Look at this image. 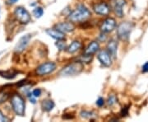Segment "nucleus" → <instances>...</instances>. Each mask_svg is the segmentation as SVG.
<instances>
[{
  "mask_svg": "<svg viewBox=\"0 0 148 122\" xmlns=\"http://www.w3.org/2000/svg\"><path fill=\"white\" fill-rule=\"evenodd\" d=\"M128 106H124V107H123V109L121 110V116H125L128 115Z\"/></svg>",
  "mask_w": 148,
  "mask_h": 122,
  "instance_id": "a878e982",
  "label": "nucleus"
},
{
  "mask_svg": "<svg viewBox=\"0 0 148 122\" xmlns=\"http://www.w3.org/2000/svg\"><path fill=\"white\" fill-rule=\"evenodd\" d=\"M4 121H9V119L7 117H6L3 112L0 110V122H4Z\"/></svg>",
  "mask_w": 148,
  "mask_h": 122,
  "instance_id": "cd10ccee",
  "label": "nucleus"
},
{
  "mask_svg": "<svg viewBox=\"0 0 148 122\" xmlns=\"http://www.w3.org/2000/svg\"><path fill=\"white\" fill-rule=\"evenodd\" d=\"M31 39V34H26V35L22 36L19 41H17V43L16 44V46L14 47V51L17 54H21L22 53L26 47L28 46L29 42Z\"/></svg>",
  "mask_w": 148,
  "mask_h": 122,
  "instance_id": "0eeeda50",
  "label": "nucleus"
},
{
  "mask_svg": "<svg viewBox=\"0 0 148 122\" xmlns=\"http://www.w3.org/2000/svg\"><path fill=\"white\" fill-rule=\"evenodd\" d=\"M142 71L143 73H147L148 72V62H146L142 67Z\"/></svg>",
  "mask_w": 148,
  "mask_h": 122,
  "instance_id": "c85d7f7f",
  "label": "nucleus"
},
{
  "mask_svg": "<svg viewBox=\"0 0 148 122\" xmlns=\"http://www.w3.org/2000/svg\"><path fill=\"white\" fill-rule=\"evenodd\" d=\"M32 13L36 18H40L44 14V9L41 7H36L33 9Z\"/></svg>",
  "mask_w": 148,
  "mask_h": 122,
  "instance_id": "6ab92c4d",
  "label": "nucleus"
},
{
  "mask_svg": "<svg viewBox=\"0 0 148 122\" xmlns=\"http://www.w3.org/2000/svg\"><path fill=\"white\" fill-rule=\"evenodd\" d=\"M64 40H58V41L55 43V46H57V48L58 49V50L60 51H63V50H66V43L64 42Z\"/></svg>",
  "mask_w": 148,
  "mask_h": 122,
  "instance_id": "412c9836",
  "label": "nucleus"
},
{
  "mask_svg": "<svg viewBox=\"0 0 148 122\" xmlns=\"http://www.w3.org/2000/svg\"><path fill=\"white\" fill-rule=\"evenodd\" d=\"M116 27V21L114 18H108L104 20L100 26V30L102 33H109L112 32Z\"/></svg>",
  "mask_w": 148,
  "mask_h": 122,
  "instance_id": "6e6552de",
  "label": "nucleus"
},
{
  "mask_svg": "<svg viewBox=\"0 0 148 122\" xmlns=\"http://www.w3.org/2000/svg\"><path fill=\"white\" fill-rule=\"evenodd\" d=\"M106 50L111 55V57L116 59L117 50H118V41L114 39H111L110 41H109L106 46Z\"/></svg>",
  "mask_w": 148,
  "mask_h": 122,
  "instance_id": "ddd939ff",
  "label": "nucleus"
},
{
  "mask_svg": "<svg viewBox=\"0 0 148 122\" xmlns=\"http://www.w3.org/2000/svg\"><path fill=\"white\" fill-rule=\"evenodd\" d=\"M91 11L83 4H79L77 8L70 12L69 15V19L72 22H82L91 18Z\"/></svg>",
  "mask_w": 148,
  "mask_h": 122,
  "instance_id": "f257e3e1",
  "label": "nucleus"
},
{
  "mask_svg": "<svg viewBox=\"0 0 148 122\" xmlns=\"http://www.w3.org/2000/svg\"><path fill=\"white\" fill-rule=\"evenodd\" d=\"M8 98V95L7 93H0V103L4 102Z\"/></svg>",
  "mask_w": 148,
  "mask_h": 122,
  "instance_id": "393cba45",
  "label": "nucleus"
},
{
  "mask_svg": "<svg viewBox=\"0 0 148 122\" xmlns=\"http://www.w3.org/2000/svg\"><path fill=\"white\" fill-rule=\"evenodd\" d=\"M93 10L98 15L107 16L110 12V7L106 3H100L93 6Z\"/></svg>",
  "mask_w": 148,
  "mask_h": 122,
  "instance_id": "f8f14e48",
  "label": "nucleus"
},
{
  "mask_svg": "<svg viewBox=\"0 0 148 122\" xmlns=\"http://www.w3.org/2000/svg\"><path fill=\"white\" fill-rule=\"evenodd\" d=\"M14 15L17 19V21L21 24H23V25L28 24L31 20V15H30L29 12L23 7H16L15 11H14Z\"/></svg>",
  "mask_w": 148,
  "mask_h": 122,
  "instance_id": "39448f33",
  "label": "nucleus"
},
{
  "mask_svg": "<svg viewBox=\"0 0 148 122\" xmlns=\"http://www.w3.org/2000/svg\"><path fill=\"white\" fill-rule=\"evenodd\" d=\"M97 58L104 67L109 68L112 65V57L106 50H99L97 54Z\"/></svg>",
  "mask_w": 148,
  "mask_h": 122,
  "instance_id": "1a4fd4ad",
  "label": "nucleus"
},
{
  "mask_svg": "<svg viewBox=\"0 0 148 122\" xmlns=\"http://www.w3.org/2000/svg\"><path fill=\"white\" fill-rule=\"evenodd\" d=\"M118 99H117V97L115 95H110L108 97V100H107V104L109 106H113L116 102H117Z\"/></svg>",
  "mask_w": 148,
  "mask_h": 122,
  "instance_id": "4be33fe9",
  "label": "nucleus"
},
{
  "mask_svg": "<svg viewBox=\"0 0 148 122\" xmlns=\"http://www.w3.org/2000/svg\"><path fill=\"white\" fill-rule=\"evenodd\" d=\"M81 47H82V44L79 41H73L66 48V50L69 54H74L77 52Z\"/></svg>",
  "mask_w": 148,
  "mask_h": 122,
  "instance_id": "dca6fc26",
  "label": "nucleus"
},
{
  "mask_svg": "<svg viewBox=\"0 0 148 122\" xmlns=\"http://www.w3.org/2000/svg\"><path fill=\"white\" fill-rule=\"evenodd\" d=\"M134 25L130 22H124L118 26L117 27V36L121 41H128L133 29Z\"/></svg>",
  "mask_w": 148,
  "mask_h": 122,
  "instance_id": "20e7f679",
  "label": "nucleus"
},
{
  "mask_svg": "<svg viewBox=\"0 0 148 122\" xmlns=\"http://www.w3.org/2000/svg\"><path fill=\"white\" fill-rule=\"evenodd\" d=\"M84 70V64L81 61H74L66 65L59 72V75L63 77H70L80 74Z\"/></svg>",
  "mask_w": 148,
  "mask_h": 122,
  "instance_id": "f03ea898",
  "label": "nucleus"
},
{
  "mask_svg": "<svg viewBox=\"0 0 148 122\" xmlns=\"http://www.w3.org/2000/svg\"><path fill=\"white\" fill-rule=\"evenodd\" d=\"M32 95H33V97H35V98L39 97H40V95H41V90H40V88H35V89L33 90V92H32Z\"/></svg>",
  "mask_w": 148,
  "mask_h": 122,
  "instance_id": "b1692460",
  "label": "nucleus"
},
{
  "mask_svg": "<svg viewBox=\"0 0 148 122\" xmlns=\"http://www.w3.org/2000/svg\"><path fill=\"white\" fill-rule=\"evenodd\" d=\"M46 33L48 35H50V37L55 39V40H65V35L64 33L58 31L55 28H52V29H47L46 30Z\"/></svg>",
  "mask_w": 148,
  "mask_h": 122,
  "instance_id": "2eb2a0df",
  "label": "nucleus"
},
{
  "mask_svg": "<svg viewBox=\"0 0 148 122\" xmlns=\"http://www.w3.org/2000/svg\"><path fill=\"white\" fill-rule=\"evenodd\" d=\"M54 28H55L58 31L63 32V33H69L73 31L75 29V25L72 22H59L54 25Z\"/></svg>",
  "mask_w": 148,
  "mask_h": 122,
  "instance_id": "9b49d317",
  "label": "nucleus"
},
{
  "mask_svg": "<svg viewBox=\"0 0 148 122\" xmlns=\"http://www.w3.org/2000/svg\"><path fill=\"white\" fill-rule=\"evenodd\" d=\"M100 50V44L98 41H91V43L86 47L84 50V55H93Z\"/></svg>",
  "mask_w": 148,
  "mask_h": 122,
  "instance_id": "4468645a",
  "label": "nucleus"
},
{
  "mask_svg": "<svg viewBox=\"0 0 148 122\" xmlns=\"http://www.w3.org/2000/svg\"><path fill=\"white\" fill-rule=\"evenodd\" d=\"M96 105L98 106H104V104H105V100H104V98H102V97H99V98L97 99L96 101Z\"/></svg>",
  "mask_w": 148,
  "mask_h": 122,
  "instance_id": "bb28decb",
  "label": "nucleus"
},
{
  "mask_svg": "<svg viewBox=\"0 0 148 122\" xmlns=\"http://www.w3.org/2000/svg\"><path fill=\"white\" fill-rule=\"evenodd\" d=\"M57 68L56 64L49 61V62H45L44 64H40V66H38L35 70V74L39 76H45L52 74L54 71H55Z\"/></svg>",
  "mask_w": 148,
  "mask_h": 122,
  "instance_id": "423d86ee",
  "label": "nucleus"
},
{
  "mask_svg": "<svg viewBox=\"0 0 148 122\" xmlns=\"http://www.w3.org/2000/svg\"><path fill=\"white\" fill-rule=\"evenodd\" d=\"M126 5V0H112V7L114 13L119 17H124V7Z\"/></svg>",
  "mask_w": 148,
  "mask_h": 122,
  "instance_id": "9d476101",
  "label": "nucleus"
},
{
  "mask_svg": "<svg viewBox=\"0 0 148 122\" xmlns=\"http://www.w3.org/2000/svg\"><path fill=\"white\" fill-rule=\"evenodd\" d=\"M80 115L81 117L85 118V119H91L93 117L96 116V114L93 111H87V110H82L81 111Z\"/></svg>",
  "mask_w": 148,
  "mask_h": 122,
  "instance_id": "aec40b11",
  "label": "nucleus"
},
{
  "mask_svg": "<svg viewBox=\"0 0 148 122\" xmlns=\"http://www.w3.org/2000/svg\"><path fill=\"white\" fill-rule=\"evenodd\" d=\"M0 75L7 79H12L17 75V72H13L12 70L9 71H0Z\"/></svg>",
  "mask_w": 148,
  "mask_h": 122,
  "instance_id": "a211bd4d",
  "label": "nucleus"
},
{
  "mask_svg": "<svg viewBox=\"0 0 148 122\" xmlns=\"http://www.w3.org/2000/svg\"><path fill=\"white\" fill-rule=\"evenodd\" d=\"M54 106H55V104H54V101L51 100V99L43 100L42 102H41V108H42V110H45L46 112L51 111L54 109Z\"/></svg>",
  "mask_w": 148,
  "mask_h": 122,
  "instance_id": "f3484780",
  "label": "nucleus"
},
{
  "mask_svg": "<svg viewBox=\"0 0 148 122\" xmlns=\"http://www.w3.org/2000/svg\"><path fill=\"white\" fill-rule=\"evenodd\" d=\"M92 59V55H82L81 56V60H80L82 63H90Z\"/></svg>",
  "mask_w": 148,
  "mask_h": 122,
  "instance_id": "5701e85b",
  "label": "nucleus"
},
{
  "mask_svg": "<svg viewBox=\"0 0 148 122\" xmlns=\"http://www.w3.org/2000/svg\"><path fill=\"white\" fill-rule=\"evenodd\" d=\"M19 0H7V3L9 4V5H12V4H14V3H17Z\"/></svg>",
  "mask_w": 148,
  "mask_h": 122,
  "instance_id": "c756f323",
  "label": "nucleus"
},
{
  "mask_svg": "<svg viewBox=\"0 0 148 122\" xmlns=\"http://www.w3.org/2000/svg\"><path fill=\"white\" fill-rule=\"evenodd\" d=\"M11 106L17 116H23L26 111V104L23 97L19 94H14L11 98Z\"/></svg>",
  "mask_w": 148,
  "mask_h": 122,
  "instance_id": "7ed1b4c3",
  "label": "nucleus"
}]
</instances>
